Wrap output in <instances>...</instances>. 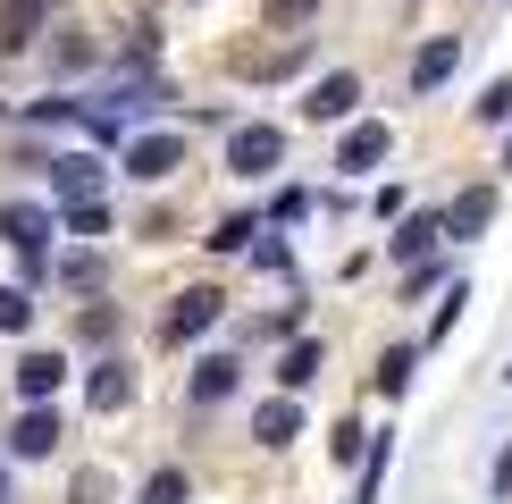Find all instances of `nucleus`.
<instances>
[{"instance_id":"obj_24","label":"nucleus","mask_w":512,"mask_h":504,"mask_svg":"<svg viewBox=\"0 0 512 504\" xmlns=\"http://www.w3.org/2000/svg\"><path fill=\"white\" fill-rule=\"evenodd\" d=\"M68 227H76V236H101V227H110V210H101V202H68Z\"/></svg>"},{"instance_id":"obj_30","label":"nucleus","mask_w":512,"mask_h":504,"mask_svg":"<svg viewBox=\"0 0 512 504\" xmlns=\"http://www.w3.org/2000/svg\"><path fill=\"white\" fill-rule=\"evenodd\" d=\"M59 278H68V286H101V261H93V252H76V261L59 269Z\"/></svg>"},{"instance_id":"obj_17","label":"nucleus","mask_w":512,"mask_h":504,"mask_svg":"<svg viewBox=\"0 0 512 504\" xmlns=\"http://www.w3.org/2000/svg\"><path fill=\"white\" fill-rule=\"evenodd\" d=\"M319 362H328V353H319L311 336H294V345H286V362H277V378H286V395H294V387H311V378H319Z\"/></svg>"},{"instance_id":"obj_15","label":"nucleus","mask_w":512,"mask_h":504,"mask_svg":"<svg viewBox=\"0 0 512 504\" xmlns=\"http://www.w3.org/2000/svg\"><path fill=\"white\" fill-rule=\"evenodd\" d=\"M487 219H496V185H471V194L445 210V236H479Z\"/></svg>"},{"instance_id":"obj_20","label":"nucleus","mask_w":512,"mask_h":504,"mask_svg":"<svg viewBox=\"0 0 512 504\" xmlns=\"http://www.w3.org/2000/svg\"><path fill=\"white\" fill-rule=\"evenodd\" d=\"M51 68H59V76L93 68V34H59V42H51Z\"/></svg>"},{"instance_id":"obj_19","label":"nucleus","mask_w":512,"mask_h":504,"mask_svg":"<svg viewBox=\"0 0 512 504\" xmlns=\"http://www.w3.org/2000/svg\"><path fill=\"white\" fill-rule=\"evenodd\" d=\"M412 387V345H387L378 353V395H403Z\"/></svg>"},{"instance_id":"obj_25","label":"nucleus","mask_w":512,"mask_h":504,"mask_svg":"<svg viewBox=\"0 0 512 504\" xmlns=\"http://www.w3.org/2000/svg\"><path fill=\"white\" fill-rule=\"evenodd\" d=\"M462 303H471V294H462V286H454V294H445V303H437V320H429V345H437V336H454V320H462Z\"/></svg>"},{"instance_id":"obj_13","label":"nucleus","mask_w":512,"mask_h":504,"mask_svg":"<svg viewBox=\"0 0 512 504\" xmlns=\"http://www.w3.org/2000/svg\"><path fill=\"white\" fill-rule=\"evenodd\" d=\"M454 59H462V42H454V34L420 42V59H412V93H437V84L454 76Z\"/></svg>"},{"instance_id":"obj_32","label":"nucleus","mask_w":512,"mask_h":504,"mask_svg":"<svg viewBox=\"0 0 512 504\" xmlns=\"http://www.w3.org/2000/svg\"><path fill=\"white\" fill-rule=\"evenodd\" d=\"M487 488H496V496H512V446L496 454V471H487Z\"/></svg>"},{"instance_id":"obj_10","label":"nucleus","mask_w":512,"mask_h":504,"mask_svg":"<svg viewBox=\"0 0 512 504\" xmlns=\"http://www.w3.org/2000/svg\"><path fill=\"white\" fill-rule=\"evenodd\" d=\"M236 378H244L236 353H202V362H194V387H185V395H194V404H227V395H236Z\"/></svg>"},{"instance_id":"obj_27","label":"nucleus","mask_w":512,"mask_h":504,"mask_svg":"<svg viewBox=\"0 0 512 504\" xmlns=\"http://www.w3.org/2000/svg\"><path fill=\"white\" fill-rule=\"evenodd\" d=\"M303 210H311V194H303V185H286V194L269 202V219H286V227H294V219H303Z\"/></svg>"},{"instance_id":"obj_6","label":"nucleus","mask_w":512,"mask_h":504,"mask_svg":"<svg viewBox=\"0 0 512 504\" xmlns=\"http://www.w3.org/2000/svg\"><path fill=\"white\" fill-rule=\"evenodd\" d=\"M84 404H93V412H126V404H135V370H126L118 353H110V362H93V378H84Z\"/></svg>"},{"instance_id":"obj_33","label":"nucleus","mask_w":512,"mask_h":504,"mask_svg":"<svg viewBox=\"0 0 512 504\" xmlns=\"http://www.w3.org/2000/svg\"><path fill=\"white\" fill-rule=\"evenodd\" d=\"M504 168H512V143H504Z\"/></svg>"},{"instance_id":"obj_3","label":"nucleus","mask_w":512,"mask_h":504,"mask_svg":"<svg viewBox=\"0 0 512 504\" xmlns=\"http://www.w3.org/2000/svg\"><path fill=\"white\" fill-rule=\"evenodd\" d=\"M286 160V135H277V126H236V135H227V168H236V177H269V168Z\"/></svg>"},{"instance_id":"obj_11","label":"nucleus","mask_w":512,"mask_h":504,"mask_svg":"<svg viewBox=\"0 0 512 504\" xmlns=\"http://www.w3.org/2000/svg\"><path fill=\"white\" fill-rule=\"evenodd\" d=\"M42 168H51V185H59V194H68V202H101V160H93V152L42 160Z\"/></svg>"},{"instance_id":"obj_7","label":"nucleus","mask_w":512,"mask_h":504,"mask_svg":"<svg viewBox=\"0 0 512 504\" xmlns=\"http://www.w3.org/2000/svg\"><path fill=\"white\" fill-rule=\"evenodd\" d=\"M387 143H395V135H387V118H361L353 135L336 143V168H345V177H361V168H378V160H387Z\"/></svg>"},{"instance_id":"obj_34","label":"nucleus","mask_w":512,"mask_h":504,"mask_svg":"<svg viewBox=\"0 0 512 504\" xmlns=\"http://www.w3.org/2000/svg\"><path fill=\"white\" fill-rule=\"evenodd\" d=\"M504 378H512V370H504Z\"/></svg>"},{"instance_id":"obj_28","label":"nucleus","mask_w":512,"mask_h":504,"mask_svg":"<svg viewBox=\"0 0 512 504\" xmlns=\"http://www.w3.org/2000/svg\"><path fill=\"white\" fill-rule=\"evenodd\" d=\"M311 9H319V0H269V26H303Z\"/></svg>"},{"instance_id":"obj_12","label":"nucleus","mask_w":512,"mask_h":504,"mask_svg":"<svg viewBox=\"0 0 512 504\" xmlns=\"http://www.w3.org/2000/svg\"><path fill=\"white\" fill-rule=\"evenodd\" d=\"M252 437H261V446H294V437H303V404H294V395L261 404V412H252Z\"/></svg>"},{"instance_id":"obj_21","label":"nucleus","mask_w":512,"mask_h":504,"mask_svg":"<svg viewBox=\"0 0 512 504\" xmlns=\"http://www.w3.org/2000/svg\"><path fill=\"white\" fill-rule=\"evenodd\" d=\"M252 236H261V219H244V210H236V219H219V236H210V252H244Z\"/></svg>"},{"instance_id":"obj_1","label":"nucleus","mask_w":512,"mask_h":504,"mask_svg":"<svg viewBox=\"0 0 512 504\" xmlns=\"http://www.w3.org/2000/svg\"><path fill=\"white\" fill-rule=\"evenodd\" d=\"M0 244L26 261V278H42V261H51V210H34V202H0Z\"/></svg>"},{"instance_id":"obj_9","label":"nucleus","mask_w":512,"mask_h":504,"mask_svg":"<svg viewBox=\"0 0 512 504\" xmlns=\"http://www.w3.org/2000/svg\"><path fill=\"white\" fill-rule=\"evenodd\" d=\"M42 17H51V0H0V51H34Z\"/></svg>"},{"instance_id":"obj_23","label":"nucleus","mask_w":512,"mask_h":504,"mask_svg":"<svg viewBox=\"0 0 512 504\" xmlns=\"http://www.w3.org/2000/svg\"><path fill=\"white\" fill-rule=\"evenodd\" d=\"M143 504H185V471H152L143 479Z\"/></svg>"},{"instance_id":"obj_2","label":"nucleus","mask_w":512,"mask_h":504,"mask_svg":"<svg viewBox=\"0 0 512 504\" xmlns=\"http://www.w3.org/2000/svg\"><path fill=\"white\" fill-rule=\"evenodd\" d=\"M219 311H227V294H219V286H185L177 303H168L160 336H168V345H194V336H210V328H219Z\"/></svg>"},{"instance_id":"obj_8","label":"nucleus","mask_w":512,"mask_h":504,"mask_svg":"<svg viewBox=\"0 0 512 504\" xmlns=\"http://www.w3.org/2000/svg\"><path fill=\"white\" fill-rule=\"evenodd\" d=\"M353 101H361V76H319L311 93H303V118L336 126V118H353Z\"/></svg>"},{"instance_id":"obj_5","label":"nucleus","mask_w":512,"mask_h":504,"mask_svg":"<svg viewBox=\"0 0 512 504\" xmlns=\"http://www.w3.org/2000/svg\"><path fill=\"white\" fill-rule=\"evenodd\" d=\"M9 454H17V462H42V454H59V412H51V404L17 412V429H9Z\"/></svg>"},{"instance_id":"obj_16","label":"nucleus","mask_w":512,"mask_h":504,"mask_svg":"<svg viewBox=\"0 0 512 504\" xmlns=\"http://www.w3.org/2000/svg\"><path fill=\"white\" fill-rule=\"evenodd\" d=\"M437 236H445V219H437V210H420V219H403V227H395V244H387V252H395V261H420Z\"/></svg>"},{"instance_id":"obj_29","label":"nucleus","mask_w":512,"mask_h":504,"mask_svg":"<svg viewBox=\"0 0 512 504\" xmlns=\"http://www.w3.org/2000/svg\"><path fill=\"white\" fill-rule=\"evenodd\" d=\"M110 328H118L110 311H84V320H76V336H84V345H110Z\"/></svg>"},{"instance_id":"obj_14","label":"nucleus","mask_w":512,"mask_h":504,"mask_svg":"<svg viewBox=\"0 0 512 504\" xmlns=\"http://www.w3.org/2000/svg\"><path fill=\"white\" fill-rule=\"evenodd\" d=\"M59 378H68V362H59V353H26V362H17V395H26V404H51Z\"/></svg>"},{"instance_id":"obj_22","label":"nucleus","mask_w":512,"mask_h":504,"mask_svg":"<svg viewBox=\"0 0 512 504\" xmlns=\"http://www.w3.org/2000/svg\"><path fill=\"white\" fill-rule=\"evenodd\" d=\"M479 118H487V126H504V118H512V76H496V84L479 93Z\"/></svg>"},{"instance_id":"obj_4","label":"nucleus","mask_w":512,"mask_h":504,"mask_svg":"<svg viewBox=\"0 0 512 504\" xmlns=\"http://www.w3.org/2000/svg\"><path fill=\"white\" fill-rule=\"evenodd\" d=\"M177 168H185V143L177 135H135V143H126V177L160 185V177H177Z\"/></svg>"},{"instance_id":"obj_31","label":"nucleus","mask_w":512,"mask_h":504,"mask_svg":"<svg viewBox=\"0 0 512 504\" xmlns=\"http://www.w3.org/2000/svg\"><path fill=\"white\" fill-rule=\"evenodd\" d=\"M370 446H361V420H345V429H336V462H361Z\"/></svg>"},{"instance_id":"obj_18","label":"nucleus","mask_w":512,"mask_h":504,"mask_svg":"<svg viewBox=\"0 0 512 504\" xmlns=\"http://www.w3.org/2000/svg\"><path fill=\"white\" fill-rule=\"evenodd\" d=\"M34 328V294L26 286H0V336H26Z\"/></svg>"},{"instance_id":"obj_26","label":"nucleus","mask_w":512,"mask_h":504,"mask_svg":"<svg viewBox=\"0 0 512 504\" xmlns=\"http://www.w3.org/2000/svg\"><path fill=\"white\" fill-rule=\"evenodd\" d=\"M68 504H110V479H101V471H76V488H68Z\"/></svg>"}]
</instances>
